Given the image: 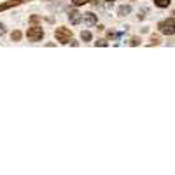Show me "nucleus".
<instances>
[{
    "label": "nucleus",
    "mask_w": 175,
    "mask_h": 175,
    "mask_svg": "<svg viewBox=\"0 0 175 175\" xmlns=\"http://www.w3.org/2000/svg\"><path fill=\"white\" fill-rule=\"evenodd\" d=\"M131 46H138V39H137V37L131 39Z\"/></svg>",
    "instance_id": "nucleus-12"
},
{
    "label": "nucleus",
    "mask_w": 175,
    "mask_h": 175,
    "mask_svg": "<svg viewBox=\"0 0 175 175\" xmlns=\"http://www.w3.org/2000/svg\"><path fill=\"white\" fill-rule=\"evenodd\" d=\"M11 39H12V40H19V39H21V33H19L18 30L12 32V33H11Z\"/></svg>",
    "instance_id": "nucleus-10"
},
{
    "label": "nucleus",
    "mask_w": 175,
    "mask_h": 175,
    "mask_svg": "<svg viewBox=\"0 0 175 175\" xmlns=\"http://www.w3.org/2000/svg\"><path fill=\"white\" fill-rule=\"evenodd\" d=\"M170 2H172V0H154V5H158V7L163 9V7H168Z\"/></svg>",
    "instance_id": "nucleus-6"
},
{
    "label": "nucleus",
    "mask_w": 175,
    "mask_h": 175,
    "mask_svg": "<svg viewBox=\"0 0 175 175\" xmlns=\"http://www.w3.org/2000/svg\"><path fill=\"white\" fill-rule=\"evenodd\" d=\"M128 12H130V7H124V5L119 7V14H121V16H126Z\"/></svg>",
    "instance_id": "nucleus-9"
},
{
    "label": "nucleus",
    "mask_w": 175,
    "mask_h": 175,
    "mask_svg": "<svg viewBox=\"0 0 175 175\" xmlns=\"http://www.w3.org/2000/svg\"><path fill=\"white\" fill-rule=\"evenodd\" d=\"M4 32H5V30H4V25H0V35H2Z\"/></svg>",
    "instance_id": "nucleus-15"
},
{
    "label": "nucleus",
    "mask_w": 175,
    "mask_h": 175,
    "mask_svg": "<svg viewBox=\"0 0 175 175\" xmlns=\"http://www.w3.org/2000/svg\"><path fill=\"white\" fill-rule=\"evenodd\" d=\"M174 16H175V12H174Z\"/></svg>",
    "instance_id": "nucleus-17"
},
{
    "label": "nucleus",
    "mask_w": 175,
    "mask_h": 175,
    "mask_svg": "<svg viewBox=\"0 0 175 175\" xmlns=\"http://www.w3.org/2000/svg\"><path fill=\"white\" fill-rule=\"evenodd\" d=\"M72 4L79 7V5H84V4H88V0H72Z\"/></svg>",
    "instance_id": "nucleus-11"
},
{
    "label": "nucleus",
    "mask_w": 175,
    "mask_h": 175,
    "mask_svg": "<svg viewBox=\"0 0 175 175\" xmlns=\"http://www.w3.org/2000/svg\"><path fill=\"white\" fill-rule=\"evenodd\" d=\"M109 2H112V0H109Z\"/></svg>",
    "instance_id": "nucleus-16"
},
{
    "label": "nucleus",
    "mask_w": 175,
    "mask_h": 175,
    "mask_svg": "<svg viewBox=\"0 0 175 175\" xmlns=\"http://www.w3.org/2000/svg\"><path fill=\"white\" fill-rule=\"evenodd\" d=\"M16 4H19V2H18V0H12V2H7V4H2V5H0V11L9 9V7H12V5H16Z\"/></svg>",
    "instance_id": "nucleus-7"
},
{
    "label": "nucleus",
    "mask_w": 175,
    "mask_h": 175,
    "mask_svg": "<svg viewBox=\"0 0 175 175\" xmlns=\"http://www.w3.org/2000/svg\"><path fill=\"white\" fill-rule=\"evenodd\" d=\"M68 19H70L72 25H79L84 18H82V14H81L79 11H70V12H68Z\"/></svg>",
    "instance_id": "nucleus-4"
},
{
    "label": "nucleus",
    "mask_w": 175,
    "mask_h": 175,
    "mask_svg": "<svg viewBox=\"0 0 175 175\" xmlns=\"http://www.w3.org/2000/svg\"><path fill=\"white\" fill-rule=\"evenodd\" d=\"M26 37L30 39V40H42V37H44V30L40 28V26H32V28H28V32H26Z\"/></svg>",
    "instance_id": "nucleus-3"
},
{
    "label": "nucleus",
    "mask_w": 175,
    "mask_h": 175,
    "mask_svg": "<svg viewBox=\"0 0 175 175\" xmlns=\"http://www.w3.org/2000/svg\"><path fill=\"white\" fill-rule=\"evenodd\" d=\"M54 35H56V40L61 42V44H68L70 39H72V32L68 28H56Z\"/></svg>",
    "instance_id": "nucleus-2"
},
{
    "label": "nucleus",
    "mask_w": 175,
    "mask_h": 175,
    "mask_svg": "<svg viewBox=\"0 0 175 175\" xmlns=\"http://www.w3.org/2000/svg\"><path fill=\"white\" fill-rule=\"evenodd\" d=\"M96 46H107V42H105V40H98Z\"/></svg>",
    "instance_id": "nucleus-14"
},
{
    "label": "nucleus",
    "mask_w": 175,
    "mask_h": 175,
    "mask_svg": "<svg viewBox=\"0 0 175 175\" xmlns=\"http://www.w3.org/2000/svg\"><path fill=\"white\" fill-rule=\"evenodd\" d=\"M160 32L165 33V35H174L175 33V19H163L160 25H158Z\"/></svg>",
    "instance_id": "nucleus-1"
},
{
    "label": "nucleus",
    "mask_w": 175,
    "mask_h": 175,
    "mask_svg": "<svg viewBox=\"0 0 175 175\" xmlns=\"http://www.w3.org/2000/svg\"><path fill=\"white\" fill-rule=\"evenodd\" d=\"M151 42H153V44H160V39H158V37H153Z\"/></svg>",
    "instance_id": "nucleus-13"
},
{
    "label": "nucleus",
    "mask_w": 175,
    "mask_h": 175,
    "mask_svg": "<svg viewBox=\"0 0 175 175\" xmlns=\"http://www.w3.org/2000/svg\"><path fill=\"white\" fill-rule=\"evenodd\" d=\"M82 18H84V21H86L88 25H96V16H95L93 12H88V14H82Z\"/></svg>",
    "instance_id": "nucleus-5"
},
{
    "label": "nucleus",
    "mask_w": 175,
    "mask_h": 175,
    "mask_svg": "<svg viewBox=\"0 0 175 175\" xmlns=\"http://www.w3.org/2000/svg\"><path fill=\"white\" fill-rule=\"evenodd\" d=\"M81 37H82V40H91V32H88V30H86V32H82V33H81Z\"/></svg>",
    "instance_id": "nucleus-8"
}]
</instances>
